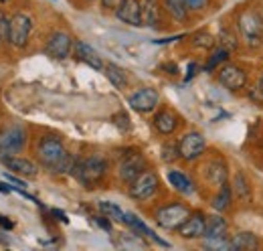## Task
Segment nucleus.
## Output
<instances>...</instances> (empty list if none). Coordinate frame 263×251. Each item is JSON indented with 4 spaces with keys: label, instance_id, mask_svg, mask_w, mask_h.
<instances>
[{
    "label": "nucleus",
    "instance_id": "1",
    "mask_svg": "<svg viewBox=\"0 0 263 251\" xmlns=\"http://www.w3.org/2000/svg\"><path fill=\"white\" fill-rule=\"evenodd\" d=\"M36 158L41 162V166H45L49 172L53 174H67L73 172L75 168V156L67 152L63 142L55 136H45L41 138L39 146H36Z\"/></svg>",
    "mask_w": 263,
    "mask_h": 251
},
{
    "label": "nucleus",
    "instance_id": "17",
    "mask_svg": "<svg viewBox=\"0 0 263 251\" xmlns=\"http://www.w3.org/2000/svg\"><path fill=\"white\" fill-rule=\"evenodd\" d=\"M261 247V241L255 233L251 231H241L237 235L231 237V249H239V251H253Z\"/></svg>",
    "mask_w": 263,
    "mask_h": 251
},
{
    "label": "nucleus",
    "instance_id": "6",
    "mask_svg": "<svg viewBox=\"0 0 263 251\" xmlns=\"http://www.w3.org/2000/svg\"><path fill=\"white\" fill-rule=\"evenodd\" d=\"M158 190V176L152 170H144L130 183V196L136 201H146Z\"/></svg>",
    "mask_w": 263,
    "mask_h": 251
},
{
    "label": "nucleus",
    "instance_id": "3",
    "mask_svg": "<svg viewBox=\"0 0 263 251\" xmlns=\"http://www.w3.org/2000/svg\"><path fill=\"white\" fill-rule=\"evenodd\" d=\"M105 172H107V162L99 156H89L83 158V160H77L75 168H73L75 178L87 188L98 185L99 181L105 176Z\"/></svg>",
    "mask_w": 263,
    "mask_h": 251
},
{
    "label": "nucleus",
    "instance_id": "37",
    "mask_svg": "<svg viewBox=\"0 0 263 251\" xmlns=\"http://www.w3.org/2000/svg\"><path fill=\"white\" fill-rule=\"evenodd\" d=\"M197 69H198L197 63H191V65L186 67V75H184V81H191V79L197 75Z\"/></svg>",
    "mask_w": 263,
    "mask_h": 251
},
{
    "label": "nucleus",
    "instance_id": "32",
    "mask_svg": "<svg viewBox=\"0 0 263 251\" xmlns=\"http://www.w3.org/2000/svg\"><path fill=\"white\" fill-rule=\"evenodd\" d=\"M160 154H162V160H164V162H174V160H178V158H180L178 142H164Z\"/></svg>",
    "mask_w": 263,
    "mask_h": 251
},
{
    "label": "nucleus",
    "instance_id": "16",
    "mask_svg": "<svg viewBox=\"0 0 263 251\" xmlns=\"http://www.w3.org/2000/svg\"><path fill=\"white\" fill-rule=\"evenodd\" d=\"M204 176H206V181L209 183H213L215 187H223V185H227V176H229V172H227V164L223 162V160H211L206 166H204Z\"/></svg>",
    "mask_w": 263,
    "mask_h": 251
},
{
    "label": "nucleus",
    "instance_id": "15",
    "mask_svg": "<svg viewBox=\"0 0 263 251\" xmlns=\"http://www.w3.org/2000/svg\"><path fill=\"white\" fill-rule=\"evenodd\" d=\"M0 162H2L8 170H12V172H16V174H23V176H27V178H34L36 172H39L36 164L31 162V160H27V158L12 156V154L2 156V152H0Z\"/></svg>",
    "mask_w": 263,
    "mask_h": 251
},
{
    "label": "nucleus",
    "instance_id": "18",
    "mask_svg": "<svg viewBox=\"0 0 263 251\" xmlns=\"http://www.w3.org/2000/svg\"><path fill=\"white\" fill-rule=\"evenodd\" d=\"M154 128L162 134V136H170L176 128H178V116L170 110H160L156 116H154Z\"/></svg>",
    "mask_w": 263,
    "mask_h": 251
},
{
    "label": "nucleus",
    "instance_id": "44",
    "mask_svg": "<svg viewBox=\"0 0 263 251\" xmlns=\"http://www.w3.org/2000/svg\"><path fill=\"white\" fill-rule=\"evenodd\" d=\"M259 87L263 89V73H261V79H259Z\"/></svg>",
    "mask_w": 263,
    "mask_h": 251
},
{
    "label": "nucleus",
    "instance_id": "45",
    "mask_svg": "<svg viewBox=\"0 0 263 251\" xmlns=\"http://www.w3.org/2000/svg\"><path fill=\"white\" fill-rule=\"evenodd\" d=\"M0 2H6V0H0Z\"/></svg>",
    "mask_w": 263,
    "mask_h": 251
},
{
    "label": "nucleus",
    "instance_id": "41",
    "mask_svg": "<svg viewBox=\"0 0 263 251\" xmlns=\"http://www.w3.org/2000/svg\"><path fill=\"white\" fill-rule=\"evenodd\" d=\"M164 69H166V71H170V75H176V71H178L174 63H172V65H164Z\"/></svg>",
    "mask_w": 263,
    "mask_h": 251
},
{
    "label": "nucleus",
    "instance_id": "33",
    "mask_svg": "<svg viewBox=\"0 0 263 251\" xmlns=\"http://www.w3.org/2000/svg\"><path fill=\"white\" fill-rule=\"evenodd\" d=\"M10 37V19H6V14L0 10V43H8Z\"/></svg>",
    "mask_w": 263,
    "mask_h": 251
},
{
    "label": "nucleus",
    "instance_id": "43",
    "mask_svg": "<svg viewBox=\"0 0 263 251\" xmlns=\"http://www.w3.org/2000/svg\"><path fill=\"white\" fill-rule=\"evenodd\" d=\"M0 192H12V187H8V185L0 183Z\"/></svg>",
    "mask_w": 263,
    "mask_h": 251
},
{
    "label": "nucleus",
    "instance_id": "11",
    "mask_svg": "<svg viewBox=\"0 0 263 251\" xmlns=\"http://www.w3.org/2000/svg\"><path fill=\"white\" fill-rule=\"evenodd\" d=\"M73 47V39L63 31H55L47 41V53L55 59H67Z\"/></svg>",
    "mask_w": 263,
    "mask_h": 251
},
{
    "label": "nucleus",
    "instance_id": "19",
    "mask_svg": "<svg viewBox=\"0 0 263 251\" xmlns=\"http://www.w3.org/2000/svg\"><path fill=\"white\" fill-rule=\"evenodd\" d=\"M122 223H126L128 227H132V229H134L136 233H140V235H144V237H148V239L156 241L158 245H164V247L168 245L164 239H160V237H158V235H156V233H154V231H152L150 227H146V225H144L142 221L138 219L136 215H132V213H124V219H122Z\"/></svg>",
    "mask_w": 263,
    "mask_h": 251
},
{
    "label": "nucleus",
    "instance_id": "20",
    "mask_svg": "<svg viewBox=\"0 0 263 251\" xmlns=\"http://www.w3.org/2000/svg\"><path fill=\"white\" fill-rule=\"evenodd\" d=\"M229 225L221 215H211L206 217V229H204V239H219V237H227Z\"/></svg>",
    "mask_w": 263,
    "mask_h": 251
},
{
    "label": "nucleus",
    "instance_id": "26",
    "mask_svg": "<svg viewBox=\"0 0 263 251\" xmlns=\"http://www.w3.org/2000/svg\"><path fill=\"white\" fill-rule=\"evenodd\" d=\"M164 8L172 19H176L180 23L189 19V6L184 0H164Z\"/></svg>",
    "mask_w": 263,
    "mask_h": 251
},
{
    "label": "nucleus",
    "instance_id": "39",
    "mask_svg": "<svg viewBox=\"0 0 263 251\" xmlns=\"http://www.w3.org/2000/svg\"><path fill=\"white\" fill-rule=\"evenodd\" d=\"M0 225H2V227H6V229H12V227H14V223H12V221H8V217H0Z\"/></svg>",
    "mask_w": 263,
    "mask_h": 251
},
{
    "label": "nucleus",
    "instance_id": "38",
    "mask_svg": "<svg viewBox=\"0 0 263 251\" xmlns=\"http://www.w3.org/2000/svg\"><path fill=\"white\" fill-rule=\"evenodd\" d=\"M107 219H109V217H105V215H103V217H96V223H98L101 229H105V231H111V223H109Z\"/></svg>",
    "mask_w": 263,
    "mask_h": 251
},
{
    "label": "nucleus",
    "instance_id": "23",
    "mask_svg": "<svg viewBox=\"0 0 263 251\" xmlns=\"http://www.w3.org/2000/svg\"><path fill=\"white\" fill-rule=\"evenodd\" d=\"M168 183L174 187V190H178V192H182V194H193V192H195L193 181H191L186 174L178 172V170H170V172H168Z\"/></svg>",
    "mask_w": 263,
    "mask_h": 251
},
{
    "label": "nucleus",
    "instance_id": "30",
    "mask_svg": "<svg viewBox=\"0 0 263 251\" xmlns=\"http://www.w3.org/2000/svg\"><path fill=\"white\" fill-rule=\"evenodd\" d=\"M219 43H221V47L227 49V51H235V49L239 47L237 34L233 31H229V29H223V31L219 32Z\"/></svg>",
    "mask_w": 263,
    "mask_h": 251
},
{
    "label": "nucleus",
    "instance_id": "28",
    "mask_svg": "<svg viewBox=\"0 0 263 251\" xmlns=\"http://www.w3.org/2000/svg\"><path fill=\"white\" fill-rule=\"evenodd\" d=\"M227 59H229V51H227V49H223V47L215 49V51L211 53V57H209L206 65H204V71H213V69H217L221 63H225Z\"/></svg>",
    "mask_w": 263,
    "mask_h": 251
},
{
    "label": "nucleus",
    "instance_id": "5",
    "mask_svg": "<svg viewBox=\"0 0 263 251\" xmlns=\"http://www.w3.org/2000/svg\"><path fill=\"white\" fill-rule=\"evenodd\" d=\"M178 150H180V158L182 160L193 162V160L202 156V152L206 150V140H204V136L200 132H197V130L186 132L178 140Z\"/></svg>",
    "mask_w": 263,
    "mask_h": 251
},
{
    "label": "nucleus",
    "instance_id": "22",
    "mask_svg": "<svg viewBox=\"0 0 263 251\" xmlns=\"http://www.w3.org/2000/svg\"><path fill=\"white\" fill-rule=\"evenodd\" d=\"M233 194H235L239 201H243V203H249L251 196H253L251 185H249V181H247V176H245L243 172H237L235 178H233Z\"/></svg>",
    "mask_w": 263,
    "mask_h": 251
},
{
    "label": "nucleus",
    "instance_id": "40",
    "mask_svg": "<svg viewBox=\"0 0 263 251\" xmlns=\"http://www.w3.org/2000/svg\"><path fill=\"white\" fill-rule=\"evenodd\" d=\"M4 178H6L8 183H12V185H18V187H25V183H23V181H18V178H14V176H6V174H4Z\"/></svg>",
    "mask_w": 263,
    "mask_h": 251
},
{
    "label": "nucleus",
    "instance_id": "13",
    "mask_svg": "<svg viewBox=\"0 0 263 251\" xmlns=\"http://www.w3.org/2000/svg\"><path fill=\"white\" fill-rule=\"evenodd\" d=\"M204 229H206V217L202 213H191L189 219L178 227V235L182 239H200L204 237Z\"/></svg>",
    "mask_w": 263,
    "mask_h": 251
},
{
    "label": "nucleus",
    "instance_id": "8",
    "mask_svg": "<svg viewBox=\"0 0 263 251\" xmlns=\"http://www.w3.org/2000/svg\"><path fill=\"white\" fill-rule=\"evenodd\" d=\"M33 29V21L25 14V12H18L10 19V37H8V43L16 49H23L27 43H29V34Z\"/></svg>",
    "mask_w": 263,
    "mask_h": 251
},
{
    "label": "nucleus",
    "instance_id": "36",
    "mask_svg": "<svg viewBox=\"0 0 263 251\" xmlns=\"http://www.w3.org/2000/svg\"><path fill=\"white\" fill-rule=\"evenodd\" d=\"M122 2H124V0H101V6H103L105 10H116Z\"/></svg>",
    "mask_w": 263,
    "mask_h": 251
},
{
    "label": "nucleus",
    "instance_id": "24",
    "mask_svg": "<svg viewBox=\"0 0 263 251\" xmlns=\"http://www.w3.org/2000/svg\"><path fill=\"white\" fill-rule=\"evenodd\" d=\"M103 71H105V77L111 81L114 87L124 89V87L128 85V75H126V71H124L122 67H118L116 63H107V65H103Z\"/></svg>",
    "mask_w": 263,
    "mask_h": 251
},
{
    "label": "nucleus",
    "instance_id": "14",
    "mask_svg": "<svg viewBox=\"0 0 263 251\" xmlns=\"http://www.w3.org/2000/svg\"><path fill=\"white\" fill-rule=\"evenodd\" d=\"M146 170V158L142 154H128V156L122 160L120 164V178L126 181V183H132L138 174H142Z\"/></svg>",
    "mask_w": 263,
    "mask_h": 251
},
{
    "label": "nucleus",
    "instance_id": "2",
    "mask_svg": "<svg viewBox=\"0 0 263 251\" xmlns=\"http://www.w3.org/2000/svg\"><path fill=\"white\" fill-rule=\"evenodd\" d=\"M237 29L247 47H259L263 43V16L255 8H245L237 16Z\"/></svg>",
    "mask_w": 263,
    "mask_h": 251
},
{
    "label": "nucleus",
    "instance_id": "34",
    "mask_svg": "<svg viewBox=\"0 0 263 251\" xmlns=\"http://www.w3.org/2000/svg\"><path fill=\"white\" fill-rule=\"evenodd\" d=\"M184 2H186L189 10H202V8L206 6L209 0H184Z\"/></svg>",
    "mask_w": 263,
    "mask_h": 251
},
{
    "label": "nucleus",
    "instance_id": "21",
    "mask_svg": "<svg viewBox=\"0 0 263 251\" xmlns=\"http://www.w3.org/2000/svg\"><path fill=\"white\" fill-rule=\"evenodd\" d=\"M75 53H77V57H79L81 61L87 63L89 67H93V69H103V61H101V57L98 55V51L91 49L87 43L77 41V43H75Z\"/></svg>",
    "mask_w": 263,
    "mask_h": 251
},
{
    "label": "nucleus",
    "instance_id": "10",
    "mask_svg": "<svg viewBox=\"0 0 263 251\" xmlns=\"http://www.w3.org/2000/svg\"><path fill=\"white\" fill-rule=\"evenodd\" d=\"M219 83H221L223 87H227L229 92H239V89L245 87L247 75H245V71H243L241 67H237V65H223V67L219 69Z\"/></svg>",
    "mask_w": 263,
    "mask_h": 251
},
{
    "label": "nucleus",
    "instance_id": "27",
    "mask_svg": "<svg viewBox=\"0 0 263 251\" xmlns=\"http://www.w3.org/2000/svg\"><path fill=\"white\" fill-rule=\"evenodd\" d=\"M231 201H233V188H229L227 185H223L221 190L215 194V199H213V209L215 211H227L231 207Z\"/></svg>",
    "mask_w": 263,
    "mask_h": 251
},
{
    "label": "nucleus",
    "instance_id": "31",
    "mask_svg": "<svg viewBox=\"0 0 263 251\" xmlns=\"http://www.w3.org/2000/svg\"><path fill=\"white\" fill-rule=\"evenodd\" d=\"M215 43H217V39L211 32H197L193 37V47H197V49H213Z\"/></svg>",
    "mask_w": 263,
    "mask_h": 251
},
{
    "label": "nucleus",
    "instance_id": "42",
    "mask_svg": "<svg viewBox=\"0 0 263 251\" xmlns=\"http://www.w3.org/2000/svg\"><path fill=\"white\" fill-rule=\"evenodd\" d=\"M53 215H55V217H59V219L63 221V223H67V217H65V213H61V211H53Z\"/></svg>",
    "mask_w": 263,
    "mask_h": 251
},
{
    "label": "nucleus",
    "instance_id": "7",
    "mask_svg": "<svg viewBox=\"0 0 263 251\" xmlns=\"http://www.w3.org/2000/svg\"><path fill=\"white\" fill-rule=\"evenodd\" d=\"M27 144V132L23 126H10L0 132V152L2 154H16Z\"/></svg>",
    "mask_w": 263,
    "mask_h": 251
},
{
    "label": "nucleus",
    "instance_id": "29",
    "mask_svg": "<svg viewBox=\"0 0 263 251\" xmlns=\"http://www.w3.org/2000/svg\"><path fill=\"white\" fill-rule=\"evenodd\" d=\"M98 207H99V211H101L105 217H109V219H114V221H122V219H124V211H122L118 205L109 203V201H99Z\"/></svg>",
    "mask_w": 263,
    "mask_h": 251
},
{
    "label": "nucleus",
    "instance_id": "9",
    "mask_svg": "<svg viewBox=\"0 0 263 251\" xmlns=\"http://www.w3.org/2000/svg\"><path fill=\"white\" fill-rule=\"evenodd\" d=\"M158 101H160V95H158L156 89H152V87L138 89V92L132 94L130 99H128L132 110H136V112H140V114H148V112L156 110Z\"/></svg>",
    "mask_w": 263,
    "mask_h": 251
},
{
    "label": "nucleus",
    "instance_id": "35",
    "mask_svg": "<svg viewBox=\"0 0 263 251\" xmlns=\"http://www.w3.org/2000/svg\"><path fill=\"white\" fill-rule=\"evenodd\" d=\"M114 120H118L116 124L120 126V128H124V130H130V118H128L126 114H118Z\"/></svg>",
    "mask_w": 263,
    "mask_h": 251
},
{
    "label": "nucleus",
    "instance_id": "4",
    "mask_svg": "<svg viewBox=\"0 0 263 251\" xmlns=\"http://www.w3.org/2000/svg\"><path fill=\"white\" fill-rule=\"evenodd\" d=\"M189 215H191V209L186 205H182V203H170V205H164V207L156 209L154 219L166 231H178V227L189 219Z\"/></svg>",
    "mask_w": 263,
    "mask_h": 251
},
{
    "label": "nucleus",
    "instance_id": "25",
    "mask_svg": "<svg viewBox=\"0 0 263 251\" xmlns=\"http://www.w3.org/2000/svg\"><path fill=\"white\" fill-rule=\"evenodd\" d=\"M142 21L146 27H158V23H160L158 0H144L142 2Z\"/></svg>",
    "mask_w": 263,
    "mask_h": 251
},
{
    "label": "nucleus",
    "instance_id": "12",
    "mask_svg": "<svg viewBox=\"0 0 263 251\" xmlns=\"http://www.w3.org/2000/svg\"><path fill=\"white\" fill-rule=\"evenodd\" d=\"M116 16L132 27H142V2L140 0H124L118 8H116Z\"/></svg>",
    "mask_w": 263,
    "mask_h": 251
}]
</instances>
